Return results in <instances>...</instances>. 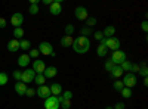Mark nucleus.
Instances as JSON below:
<instances>
[{
  "label": "nucleus",
  "mask_w": 148,
  "mask_h": 109,
  "mask_svg": "<svg viewBox=\"0 0 148 109\" xmlns=\"http://www.w3.org/2000/svg\"><path fill=\"white\" fill-rule=\"evenodd\" d=\"M34 77H36V72L33 71V69H25V71H22L21 72V81L22 83H33L34 81Z\"/></svg>",
  "instance_id": "obj_9"
},
{
  "label": "nucleus",
  "mask_w": 148,
  "mask_h": 109,
  "mask_svg": "<svg viewBox=\"0 0 148 109\" xmlns=\"http://www.w3.org/2000/svg\"><path fill=\"white\" fill-rule=\"evenodd\" d=\"M120 93H121V97H123V99H129V97H132V90L127 89V87H123V89L120 90Z\"/></svg>",
  "instance_id": "obj_24"
},
{
  "label": "nucleus",
  "mask_w": 148,
  "mask_h": 109,
  "mask_svg": "<svg viewBox=\"0 0 148 109\" xmlns=\"http://www.w3.org/2000/svg\"><path fill=\"white\" fill-rule=\"evenodd\" d=\"M144 86H145V87L148 86V78H144Z\"/></svg>",
  "instance_id": "obj_46"
},
{
  "label": "nucleus",
  "mask_w": 148,
  "mask_h": 109,
  "mask_svg": "<svg viewBox=\"0 0 148 109\" xmlns=\"http://www.w3.org/2000/svg\"><path fill=\"white\" fill-rule=\"evenodd\" d=\"M56 74H58L56 66H46V69H45V72H43L45 78H53Z\"/></svg>",
  "instance_id": "obj_17"
},
{
  "label": "nucleus",
  "mask_w": 148,
  "mask_h": 109,
  "mask_svg": "<svg viewBox=\"0 0 148 109\" xmlns=\"http://www.w3.org/2000/svg\"><path fill=\"white\" fill-rule=\"evenodd\" d=\"M59 108L61 105L56 96H49L47 99H45V109H59Z\"/></svg>",
  "instance_id": "obj_7"
},
{
  "label": "nucleus",
  "mask_w": 148,
  "mask_h": 109,
  "mask_svg": "<svg viewBox=\"0 0 148 109\" xmlns=\"http://www.w3.org/2000/svg\"><path fill=\"white\" fill-rule=\"evenodd\" d=\"M113 87H114V90H117V91H120L123 87H125V86H123V83L120 81V80H116L114 81V84H113Z\"/></svg>",
  "instance_id": "obj_31"
},
{
  "label": "nucleus",
  "mask_w": 148,
  "mask_h": 109,
  "mask_svg": "<svg viewBox=\"0 0 148 109\" xmlns=\"http://www.w3.org/2000/svg\"><path fill=\"white\" fill-rule=\"evenodd\" d=\"M74 31H76V28H74L73 24H68V25H65V28H64L65 35H73V34H74Z\"/></svg>",
  "instance_id": "obj_27"
},
{
  "label": "nucleus",
  "mask_w": 148,
  "mask_h": 109,
  "mask_svg": "<svg viewBox=\"0 0 148 109\" xmlns=\"http://www.w3.org/2000/svg\"><path fill=\"white\" fill-rule=\"evenodd\" d=\"M139 71H141V66H139V65L132 64V68H130V72H132V74H139Z\"/></svg>",
  "instance_id": "obj_37"
},
{
  "label": "nucleus",
  "mask_w": 148,
  "mask_h": 109,
  "mask_svg": "<svg viewBox=\"0 0 148 109\" xmlns=\"http://www.w3.org/2000/svg\"><path fill=\"white\" fill-rule=\"evenodd\" d=\"M12 77H14V80H16V81H21V71H14L12 72Z\"/></svg>",
  "instance_id": "obj_40"
},
{
  "label": "nucleus",
  "mask_w": 148,
  "mask_h": 109,
  "mask_svg": "<svg viewBox=\"0 0 148 109\" xmlns=\"http://www.w3.org/2000/svg\"><path fill=\"white\" fill-rule=\"evenodd\" d=\"M110 60L114 65H121L125 60H127V55H126V52H123V50H116V52H113Z\"/></svg>",
  "instance_id": "obj_3"
},
{
  "label": "nucleus",
  "mask_w": 148,
  "mask_h": 109,
  "mask_svg": "<svg viewBox=\"0 0 148 109\" xmlns=\"http://www.w3.org/2000/svg\"><path fill=\"white\" fill-rule=\"evenodd\" d=\"M105 109H113V106H107Z\"/></svg>",
  "instance_id": "obj_47"
},
{
  "label": "nucleus",
  "mask_w": 148,
  "mask_h": 109,
  "mask_svg": "<svg viewBox=\"0 0 148 109\" xmlns=\"http://www.w3.org/2000/svg\"><path fill=\"white\" fill-rule=\"evenodd\" d=\"M121 83H123V86H125V87L132 89V87L136 86L138 78H136V75H135V74H132V72H127V74L125 75V78L121 80Z\"/></svg>",
  "instance_id": "obj_4"
},
{
  "label": "nucleus",
  "mask_w": 148,
  "mask_h": 109,
  "mask_svg": "<svg viewBox=\"0 0 148 109\" xmlns=\"http://www.w3.org/2000/svg\"><path fill=\"white\" fill-rule=\"evenodd\" d=\"M14 37H15V40H22V37H24V30H22V27L21 28H14Z\"/></svg>",
  "instance_id": "obj_25"
},
{
  "label": "nucleus",
  "mask_w": 148,
  "mask_h": 109,
  "mask_svg": "<svg viewBox=\"0 0 148 109\" xmlns=\"http://www.w3.org/2000/svg\"><path fill=\"white\" fill-rule=\"evenodd\" d=\"M39 50H37V49H30V53H28V56H30V59L33 58V59H37V58H39Z\"/></svg>",
  "instance_id": "obj_33"
},
{
  "label": "nucleus",
  "mask_w": 148,
  "mask_h": 109,
  "mask_svg": "<svg viewBox=\"0 0 148 109\" xmlns=\"http://www.w3.org/2000/svg\"><path fill=\"white\" fill-rule=\"evenodd\" d=\"M19 49L22 50H30L31 49V43L28 40H19Z\"/></svg>",
  "instance_id": "obj_23"
},
{
  "label": "nucleus",
  "mask_w": 148,
  "mask_h": 109,
  "mask_svg": "<svg viewBox=\"0 0 148 109\" xmlns=\"http://www.w3.org/2000/svg\"><path fill=\"white\" fill-rule=\"evenodd\" d=\"M141 28H142V31H144V32H147V31H148V22H147V21H142Z\"/></svg>",
  "instance_id": "obj_43"
},
{
  "label": "nucleus",
  "mask_w": 148,
  "mask_h": 109,
  "mask_svg": "<svg viewBox=\"0 0 148 109\" xmlns=\"http://www.w3.org/2000/svg\"><path fill=\"white\" fill-rule=\"evenodd\" d=\"M105 47L108 50H120V40L117 37H110V39H105Z\"/></svg>",
  "instance_id": "obj_6"
},
{
  "label": "nucleus",
  "mask_w": 148,
  "mask_h": 109,
  "mask_svg": "<svg viewBox=\"0 0 148 109\" xmlns=\"http://www.w3.org/2000/svg\"><path fill=\"white\" fill-rule=\"evenodd\" d=\"M64 97V100H71V97H73V91H70V90H67V91H64L62 94H61Z\"/></svg>",
  "instance_id": "obj_36"
},
{
  "label": "nucleus",
  "mask_w": 148,
  "mask_h": 109,
  "mask_svg": "<svg viewBox=\"0 0 148 109\" xmlns=\"http://www.w3.org/2000/svg\"><path fill=\"white\" fill-rule=\"evenodd\" d=\"M46 69V65L42 59H36L34 62H33V71L36 72V74H43Z\"/></svg>",
  "instance_id": "obj_10"
},
{
  "label": "nucleus",
  "mask_w": 148,
  "mask_h": 109,
  "mask_svg": "<svg viewBox=\"0 0 148 109\" xmlns=\"http://www.w3.org/2000/svg\"><path fill=\"white\" fill-rule=\"evenodd\" d=\"M27 84L25 83H22V81H18V83H15V86H14V90H15V93L16 94H19V96H25V91H27Z\"/></svg>",
  "instance_id": "obj_12"
},
{
  "label": "nucleus",
  "mask_w": 148,
  "mask_h": 109,
  "mask_svg": "<svg viewBox=\"0 0 148 109\" xmlns=\"http://www.w3.org/2000/svg\"><path fill=\"white\" fill-rule=\"evenodd\" d=\"M22 22H24V15L21 12H15V14L10 16V24L14 25V28H21Z\"/></svg>",
  "instance_id": "obj_8"
},
{
  "label": "nucleus",
  "mask_w": 148,
  "mask_h": 109,
  "mask_svg": "<svg viewBox=\"0 0 148 109\" xmlns=\"http://www.w3.org/2000/svg\"><path fill=\"white\" fill-rule=\"evenodd\" d=\"M49 90H51V94H52V96L62 94V87H61L59 83H52L51 86H49Z\"/></svg>",
  "instance_id": "obj_14"
},
{
  "label": "nucleus",
  "mask_w": 148,
  "mask_h": 109,
  "mask_svg": "<svg viewBox=\"0 0 148 109\" xmlns=\"http://www.w3.org/2000/svg\"><path fill=\"white\" fill-rule=\"evenodd\" d=\"M25 96H28V97H33V96H36V90H34V89H27Z\"/></svg>",
  "instance_id": "obj_42"
},
{
  "label": "nucleus",
  "mask_w": 148,
  "mask_h": 109,
  "mask_svg": "<svg viewBox=\"0 0 148 109\" xmlns=\"http://www.w3.org/2000/svg\"><path fill=\"white\" fill-rule=\"evenodd\" d=\"M73 50L79 53V55H84V53H88L89 49H90V40L88 37H83V35H79V37L74 39L73 41Z\"/></svg>",
  "instance_id": "obj_1"
},
{
  "label": "nucleus",
  "mask_w": 148,
  "mask_h": 109,
  "mask_svg": "<svg viewBox=\"0 0 148 109\" xmlns=\"http://www.w3.org/2000/svg\"><path fill=\"white\" fill-rule=\"evenodd\" d=\"M39 53H42V55H45V56H52V58H56V53L53 52V47H52V44L49 43V41H42L40 44H39Z\"/></svg>",
  "instance_id": "obj_2"
},
{
  "label": "nucleus",
  "mask_w": 148,
  "mask_h": 109,
  "mask_svg": "<svg viewBox=\"0 0 148 109\" xmlns=\"http://www.w3.org/2000/svg\"><path fill=\"white\" fill-rule=\"evenodd\" d=\"M30 56L28 55H21L19 58H18V65L21 66V68H25V66H28L30 65Z\"/></svg>",
  "instance_id": "obj_18"
},
{
  "label": "nucleus",
  "mask_w": 148,
  "mask_h": 109,
  "mask_svg": "<svg viewBox=\"0 0 148 109\" xmlns=\"http://www.w3.org/2000/svg\"><path fill=\"white\" fill-rule=\"evenodd\" d=\"M113 109H126V105L123 103V102H117V103L113 106Z\"/></svg>",
  "instance_id": "obj_41"
},
{
  "label": "nucleus",
  "mask_w": 148,
  "mask_h": 109,
  "mask_svg": "<svg viewBox=\"0 0 148 109\" xmlns=\"http://www.w3.org/2000/svg\"><path fill=\"white\" fill-rule=\"evenodd\" d=\"M61 108L62 109H70L71 108V100H62L61 102Z\"/></svg>",
  "instance_id": "obj_39"
},
{
  "label": "nucleus",
  "mask_w": 148,
  "mask_h": 109,
  "mask_svg": "<svg viewBox=\"0 0 148 109\" xmlns=\"http://www.w3.org/2000/svg\"><path fill=\"white\" fill-rule=\"evenodd\" d=\"M28 12L31 15H37V14H39V6H37V5H30Z\"/></svg>",
  "instance_id": "obj_29"
},
{
  "label": "nucleus",
  "mask_w": 148,
  "mask_h": 109,
  "mask_svg": "<svg viewBox=\"0 0 148 109\" xmlns=\"http://www.w3.org/2000/svg\"><path fill=\"white\" fill-rule=\"evenodd\" d=\"M107 53H108V49H107L105 46H101V44H99V46L96 47V55L99 56V58H105Z\"/></svg>",
  "instance_id": "obj_21"
},
{
  "label": "nucleus",
  "mask_w": 148,
  "mask_h": 109,
  "mask_svg": "<svg viewBox=\"0 0 148 109\" xmlns=\"http://www.w3.org/2000/svg\"><path fill=\"white\" fill-rule=\"evenodd\" d=\"M139 74H141L144 78H147V77H148V69H147V64H145V62H144V64H142V66H141Z\"/></svg>",
  "instance_id": "obj_30"
},
{
  "label": "nucleus",
  "mask_w": 148,
  "mask_h": 109,
  "mask_svg": "<svg viewBox=\"0 0 148 109\" xmlns=\"http://www.w3.org/2000/svg\"><path fill=\"white\" fill-rule=\"evenodd\" d=\"M93 37H95L98 41H101V40H104V34H102V31H95V32H93Z\"/></svg>",
  "instance_id": "obj_38"
},
{
  "label": "nucleus",
  "mask_w": 148,
  "mask_h": 109,
  "mask_svg": "<svg viewBox=\"0 0 148 109\" xmlns=\"http://www.w3.org/2000/svg\"><path fill=\"white\" fill-rule=\"evenodd\" d=\"M49 12H51V15H55V16H58L61 12H62V5H61L59 0L52 2V5L49 6Z\"/></svg>",
  "instance_id": "obj_11"
},
{
  "label": "nucleus",
  "mask_w": 148,
  "mask_h": 109,
  "mask_svg": "<svg viewBox=\"0 0 148 109\" xmlns=\"http://www.w3.org/2000/svg\"><path fill=\"white\" fill-rule=\"evenodd\" d=\"M43 5H49V6H51L52 5V0H43Z\"/></svg>",
  "instance_id": "obj_45"
},
{
  "label": "nucleus",
  "mask_w": 148,
  "mask_h": 109,
  "mask_svg": "<svg viewBox=\"0 0 148 109\" xmlns=\"http://www.w3.org/2000/svg\"><path fill=\"white\" fill-rule=\"evenodd\" d=\"M113 68H114V64H113V62H111V60L108 59V60H107V62L104 64V69L110 72V71H111V69H113Z\"/></svg>",
  "instance_id": "obj_34"
},
{
  "label": "nucleus",
  "mask_w": 148,
  "mask_h": 109,
  "mask_svg": "<svg viewBox=\"0 0 148 109\" xmlns=\"http://www.w3.org/2000/svg\"><path fill=\"white\" fill-rule=\"evenodd\" d=\"M120 68L123 69V72H130V68H132V62L127 59V60H125L121 65H120Z\"/></svg>",
  "instance_id": "obj_26"
},
{
  "label": "nucleus",
  "mask_w": 148,
  "mask_h": 109,
  "mask_svg": "<svg viewBox=\"0 0 148 109\" xmlns=\"http://www.w3.org/2000/svg\"><path fill=\"white\" fill-rule=\"evenodd\" d=\"M102 34H104V39L114 37V35H116V28H114L113 25H108V27H105V28H104Z\"/></svg>",
  "instance_id": "obj_19"
},
{
  "label": "nucleus",
  "mask_w": 148,
  "mask_h": 109,
  "mask_svg": "<svg viewBox=\"0 0 148 109\" xmlns=\"http://www.w3.org/2000/svg\"><path fill=\"white\" fill-rule=\"evenodd\" d=\"M36 94L39 96V97H42V99H47L49 96H52L51 94V90H49L47 86H40L39 89L36 90Z\"/></svg>",
  "instance_id": "obj_13"
},
{
  "label": "nucleus",
  "mask_w": 148,
  "mask_h": 109,
  "mask_svg": "<svg viewBox=\"0 0 148 109\" xmlns=\"http://www.w3.org/2000/svg\"><path fill=\"white\" fill-rule=\"evenodd\" d=\"M73 41H74L73 35H64L59 43H61V46H62V47H71L73 46Z\"/></svg>",
  "instance_id": "obj_20"
},
{
  "label": "nucleus",
  "mask_w": 148,
  "mask_h": 109,
  "mask_svg": "<svg viewBox=\"0 0 148 109\" xmlns=\"http://www.w3.org/2000/svg\"><path fill=\"white\" fill-rule=\"evenodd\" d=\"M93 25H96V18H88L86 19V27L88 28H90Z\"/></svg>",
  "instance_id": "obj_32"
},
{
  "label": "nucleus",
  "mask_w": 148,
  "mask_h": 109,
  "mask_svg": "<svg viewBox=\"0 0 148 109\" xmlns=\"http://www.w3.org/2000/svg\"><path fill=\"white\" fill-rule=\"evenodd\" d=\"M45 81H46V78H45V75L43 74H36V77H34V83L37 84V86H45Z\"/></svg>",
  "instance_id": "obj_22"
},
{
  "label": "nucleus",
  "mask_w": 148,
  "mask_h": 109,
  "mask_svg": "<svg viewBox=\"0 0 148 109\" xmlns=\"http://www.w3.org/2000/svg\"><path fill=\"white\" fill-rule=\"evenodd\" d=\"M74 16H76L77 21H86L89 18V12L84 6H77L76 9H74Z\"/></svg>",
  "instance_id": "obj_5"
},
{
  "label": "nucleus",
  "mask_w": 148,
  "mask_h": 109,
  "mask_svg": "<svg viewBox=\"0 0 148 109\" xmlns=\"http://www.w3.org/2000/svg\"><path fill=\"white\" fill-rule=\"evenodd\" d=\"M125 72H123V69L120 68V65H114V68L110 71V75H111V78H114V80H117V78H120Z\"/></svg>",
  "instance_id": "obj_15"
},
{
  "label": "nucleus",
  "mask_w": 148,
  "mask_h": 109,
  "mask_svg": "<svg viewBox=\"0 0 148 109\" xmlns=\"http://www.w3.org/2000/svg\"><path fill=\"white\" fill-rule=\"evenodd\" d=\"M80 34L83 35V37H86V35H90L92 31H90V28H88V27H83V28L80 30Z\"/></svg>",
  "instance_id": "obj_35"
},
{
  "label": "nucleus",
  "mask_w": 148,
  "mask_h": 109,
  "mask_svg": "<svg viewBox=\"0 0 148 109\" xmlns=\"http://www.w3.org/2000/svg\"><path fill=\"white\" fill-rule=\"evenodd\" d=\"M8 25V22H6V19L5 18H0V28H5Z\"/></svg>",
  "instance_id": "obj_44"
},
{
  "label": "nucleus",
  "mask_w": 148,
  "mask_h": 109,
  "mask_svg": "<svg viewBox=\"0 0 148 109\" xmlns=\"http://www.w3.org/2000/svg\"><path fill=\"white\" fill-rule=\"evenodd\" d=\"M8 50L12 52V53L18 52V50H19V40H15V39L9 40V43H8Z\"/></svg>",
  "instance_id": "obj_16"
},
{
  "label": "nucleus",
  "mask_w": 148,
  "mask_h": 109,
  "mask_svg": "<svg viewBox=\"0 0 148 109\" xmlns=\"http://www.w3.org/2000/svg\"><path fill=\"white\" fill-rule=\"evenodd\" d=\"M9 81V77L6 72H0V86H6Z\"/></svg>",
  "instance_id": "obj_28"
}]
</instances>
